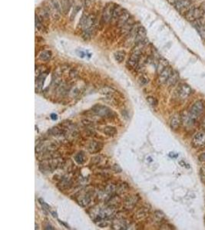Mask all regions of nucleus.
Instances as JSON below:
<instances>
[{
  "mask_svg": "<svg viewBox=\"0 0 205 230\" xmlns=\"http://www.w3.org/2000/svg\"><path fill=\"white\" fill-rule=\"evenodd\" d=\"M135 25V24H134V20L132 19H130L122 27L120 28V29H121L120 33H121V35H128V33L131 31Z\"/></svg>",
  "mask_w": 205,
  "mask_h": 230,
  "instance_id": "13",
  "label": "nucleus"
},
{
  "mask_svg": "<svg viewBox=\"0 0 205 230\" xmlns=\"http://www.w3.org/2000/svg\"><path fill=\"white\" fill-rule=\"evenodd\" d=\"M51 118H52V120H56V119H57V115L52 113V114L51 115Z\"/></svg>",
  "mask_w": 205,
  "mask_h": 230,
  "instance_id": "49",
  "label": "nucleus"
},
{
  "mask_svg": "<svg viewBox=\"0 0 205 230\" xmlns=\"http://www.w3.org/2000/svg\"><path fill=\"white\" fill-rule=\"evenodd\" d=\"M124 9H123L120 5H115L114 8V11H113V14H112V23H117L119 17L121 16L122 12H124Z\"/></svg>",
  "mask_w": 205,
  "mask_h": 230,
  "instance_id": "18",
  "label": "nucleus"
},
{
  "mask_svg": "<svg viewBox=\"0 0 205 230\" xmlns=\"http://www.w3.org/2000/svg\"><path fill=\"white\" fill-rule=\"evenodd\" d=\"M147 101H148V104L152 107H156L158 105V100L152 96L148 97V98H147Z\"/></svg>",
  "mask_w": 205,
  "mask_h": 230,
  "instance_id": "36",
  "label": "nucleus"
},
{
  "mask_svg": "<svg viewBox=\"0 0 205 230\" xmlns=\"http://www.w3.org/2000/svg\"><path fill=\"white\" fill-rule=\"evenodd\" d=\"M116 92H117V91L111 86H105L100 89L101 94L105 95V96H112L114 94H115Z\"/></svg>",
  "mask_w": 205,
  "mask_h": 230,
  "instance_id": "20",
  "label": "nucleus"
},
{
  "mask_svg": "<svg viewBox=\"0 0 205 230\" xmlns=\"http://www.w3.org/2000/svg\"><path fill=\"white\" fill-rule=\"evenodd\" d=\"M198 160H200V162H205V153H203L199 155Z\"/></svg>",
  "mask_w": 205,
  "mask_h": 230,
  "instance_id": "47",
  "label": "nucleus"
},
{
  "mask_svg": "<svg viewBox=\"0 0 205 230\" xmlns=\"http://www.w3.org/2000/svg\"><path fill=\"white\" fill-rule=\"evenodd\" d=\"M112 169H113V170H114L115 172H116V173H121V172L122 171L121 167H120L118 164H115L114 166H113V167H112Z\"/></svg>",
  "mask_w": 205,
  "mask_h": 230,
  "instance_id": "44",
  "label": "nucleus"
},
{
  "mask_svg": "<svg viewBox=\"0 0 205 230\" xmlns=\"http://www.w3.org/2000/svg\"><path fill=\"white\" fill-rule=\"evenodd\" d=\"M51 133L52 134V135L55 136V137H59V136H62L63 134V131L61 130V129L58 128V127H54L51 130Z\"/></svg>",
  "mask_w": 205,
  "mask_h": 230,
  "instance_id": "37",
  "label": "nucleus"
},
{
  "mask_svg": "<svg viewBox=\"0 0 205 230\" xmlns=\"http://www.w3.org/2000/svg\"><path fill=\"white\" fill-rule=\"evenodd\" d=\"M102 147H103V144H102V143L96 141H91L88 146V150L91 153H98V152H99L102 149Z\"/></svg>",
  "mask_w": 205,
  "mask_h": 230,
  "instance_id": "12",
  "label": "nucleus"
},
{
  "mask_svg": "<svg viewBox=\"0 0 205 230\" xmlns=\"http://www.w3.org/2000/svg\"><path fill=\"white\" fill-rule=\"evenodd\" d=\"M174 7L181 13H186L192 8V2L191 0H180L174 5Z\"/></svg>",
  "mask_w": 205,
  "mask_h": 230,
  "instance_id": "7",
  "label": "nucleus"
},
{
  "mask_svg": "<svg viewBox=\"0 0 205 230\" xmlns=\"http://www.w3.org/2000/svg\"><path fill=\"white\" fill-rule=\"evenodd\" d=\"M60 184L62 186V189H66V188H68L71 185V180H68L67 178H65L62 180Z\"/></svg>",
  "mask_w": 205,
  "mask_h": 230,
  "instance_id": "40",
  "label": "nucleus"
},
{
  "mask_svg": "<svg viewBox=\"0 0 205 230\" xmlns=\"http://www.w3.org/2000/svg\"><path fill=\"white\" fill-rule=\"evenodd\" d=\"M115 6L112 4H108L105 7V9L103 10V13H102V19H103L105 23H108L112 21V14H113Z\"/></svg>",
  "mask_w": 205,
  "mask_h": 230,
  "instance_id": "9",
  "label": "nucleus"
},
{
  "mask_svg": "<svg viewBox=\"0 0 205 230\" xmlns=\"http://www.w3.org/2000/svg\"><path fill=\"white\" fill-rule=\"evenodd\" d=\"M93 111L102 117H111L112 114H114L110 108L104 105H95L93 107Z\"/></svg>",
  "mask_w": 205,
  "mask_h": 230,
  "instance_id": "5",
  "label": "nucleus"
},
{
  "mask_svg": "<svg viewBox=\"0 0 205 230\" xmlns=\"http://www.w3.org/2000/svg\"><path fill=\"white\" fill-rule=\"evenodd\" d=\"M103 133L105 135L109 136V137H113L117 134V130L115 127H112V126H106L103 128Z\"/></svg>",
  "mask_w": 205,
  "mask_h": 230,
  "instance_id": "22",
  "label": "nucleus"
},
{
  "mask_svg": "<svg viewBox=\"0 0 205 230\" xmlns=\"http://www.w3.org/2000/svg\"><path fill=\"white\" fill-rule=\"evenodd\" d=\"M138 81V83H139L141 85H145V84H148V81H149V79H148V77H147L146 76L141 75V76H140Z\"/></svg>",
  "mask_w": 205,
  "mask_h": 230,
  "instance_id": "39",
  "label": "nucleus"
},
{
  "mask_svg": "<svg viewBox=\"0 0 205 230\" xmlns=\"http://www.w3.org/2000/svg\"><path fill=\"white\" fill-rule=\"evenodd\" d=\"M181 123V115L175 114L172 117L171 119V122H170V126L172 130H177L178 127H180Z\"/></svg>",
  "mask_w": 205,
  "mask_h": 230,
  "instance_id": "19",
  "label": "nucleus"
},
{
  "mask_svg": "<svg viewBox=\"0 0 205 230\" xmlns=\"http://www.w3.org/2000/svg\"><path fill=\"white\" fill-rule=\"evenodd\" d=\"M141 52L132 51V53H131V56L129 57V59H128V62H127V64H126L128 68L135 69L138 68L140 58H141Z\"/></svg>",
  "mask_w": 205,
  "mask_h": 230,
  "instance_id": "6",
  "label": "nucleus"
},
{
  "mask_svg": "<svg viewBox=\"0 0 205 230\" xmlns=\"http://www.w3.org/2000/svg\"><path fill=\"white\" fill-rule=\"evenodd\" d=\"M37 16H38L40 20L45 24V23H47V22L49 20V16H50V14H49V12H48L47 7H45V8H41V9H38Z\"/></svg>",
  "mask_w": 205,
  "mask_h": 230,
  "instance_id": "14",
  "label": "nucleus"
},
{
  "mask_svg": "<svg viewBox=\"0 0 205 230\" xmlns=\"http://www.w3.org/2000/svg\"><path fill=\"white\" fill-rule=\"evenodd\" d=\"M202 127H204V128H205V117H204V118H203V121H202Z\"/></svg>",
  "mask_w": 205,
  "mask_h": 230,
  "instance_id": "50",
  "label": "nucleus"
},
{
  "mask_svg": "<svg viewBox=\"0 0 205 230\" xmlns=\"http://www.w3.org/2000/svg\"><path fill=\"white\" fill-rule=\"evenodd\" d=\"M69 75H70V77H72V78H75V77L78 76L77 71L72 70L70 72H69Z\"/></svg>",
  "mask_w": 205,
  "mask_h": 230,
  "instance_id": "45",
  "label": "nucleus"
},
{
  "mask_svg": "<svg viewBox=\"0 0 205 230\" xmlns=\"http://www.w3.org/2000/svg\"><path fill=\"white\" fill-rule=\"evenodd\" d=\"M81 122H82V124H84V126H86V127H89V126H91L93 124V122L91 121V120H88V119H83V120H81Z\"/></svg>",
  "mask_w": 205,
  "mask_h": 230,
  "instance_id": "43",
  "label": "nucleus"
},
{
  "mask_svg": "<svg viewBox=\"0 0 205 230\" xmlns=\"http://www.w3.org/2000/svg\"><path fill=\"white\" fill-rule=\"evenodd\" d=\"M178 79H179V76H178V74L175 71H173V73L171 74V75L170 76L169 79L167 80V84L168 85H174V84H176V82L178 81Z\"/></svg>",
  "mask_w": 205,
  "mask_h": 230,
  "instance_id": "27",
  "label": "nucleus"
},
{
  "mask_svg": "<svg viewBox=\"0 0 205 230\" xmlns=\"http://www.w3.org/2000/svg\"><path fill=\"white\" fill-rule=\"evenodd\" d=\"M60 164V160L59 159H47L39 164L40 170L42 172H51L55 169Z\"/></svg>",
  "mask_w": 205,
  "mask_h": 230,
  "instance_id": "4",
  "label": "nucleus"
},
{
  "mask_svg": "<svg viewBox=\"0 0 205 230\" xmlns=\"http://www.w3.org/2000/svg\"><path fill=\"white\" fill-rule=\"evenodd\" d=\"M148 216V208H141L136 213L137 219H143Z\"/></svg>",
  "mask_w": 205,
  "mask_h": 230,
  "instance_id": "23",
  "label": "nucleus"
},
{
  "mask_svg": "<svg viewBox=\"0 0 205 230\" xmlns=\"http://www.w3.org/2000/svg\"><path fill=\"white\" fill-rule=\"evenodd\" d=\"M102 160V158L101 156H96L95 157L91 158V163H95V164H98L99 163H101Z\"/></svg>",
  "mask_w": 205,
  "mask_h": 230,
  "instance_id": "41",
  "label": "nucleus"
},
{
  "mask_svg": "<svg viewBox=\"0 0 205 230\" xmlns=\"http://www.w3.org/2000/svg\"><path fill=\"white\" fill-rule=\"evenodd\" d=\"M138 197L137 196H131L124 201V206L128 210H131L138 203Z\"/></svg>",
  "mask_w": 205,
  "mask_h": 230,
  "instance_id": "17",
  "label": "nucleus"
},
{
  "mask_svg": "<svg viewBox=\"0 0 205 230\" xmlns=\"http://www.w3.org/2000/svg\"><path fill=\"white\" fill-rule=\"evenodd\" d=\"M173 73V70L171 67L167 66L166 68L162 71L159 74L158 76V82L160 84H165L167 83V80L169 79L170 76Z\"/></svg>",
  "mask_w": 205,
  "mask_h": 230,
  "instance_id": "10",
  "label": "nucleus"
},
{
  "mask_svg": "<svg viewBox=\"0 0 205 230\" xmlns=\"http://www.w3.org/2000/svg\"><path fill=\"white\" fill-rule=\"evenodd\" d=\"M155 216L158 220H159V221H161L162 219H164V217H165V216H164V213H163V212L160 211V210H157V211L155 212Z\"/></svg>",
  "mask_w": 205,
  "mask_h": 230,
  "instance_id": "38",
  "label": "nucleus"
},
{
  "mask_svg": "<svg viewBox=\"0 0 205 230\" xmlns=\"http://www.w3.org/2000/svg\"><path fill=\"white\" fill-rule=\"evenodd\" d=\"M125 58V52L124 51H118L115 53V59L118 63H121Z\"/></svg>",
  "mask_w": 205,
  "mask_h": 230,
  "instance_id": "29",
  "label": "nucleus"
},
{
  "mask_svg": "<svg viewBox=\"0 0 205 230\" xmlns=\"http://www.w3.org/2000/svg\"><path fill=\"white\" fill-rule=\"evenodd\" d=\"M204 12L200 8H197V7H192L191 9L185 13V18L188 21L194 23L196 21L202 19Z\"/></svg>",
  "mask_w": 205,
  "mask_h": 230,
  "instance_id": "3",
  "label": "nucleus"
},
{
  "mask_svg": "<svg viewBox=\"0 0 205 230\" xmlns=\"http://www.w3.org/2000/svg\"><path fill=\"white\" fill-rule=\"evenodd\" d=\"M52 58V52L48 50H44L40 53L39 59L40 60L43 61V62H48Z\"/></svg>",
  "mask_w": 205,
  "mask_h": 230,
  "instance_id": "25",
  "label": "nucleus"
},
{
  "mask_svg": "<svg viewBox=\"0 0 205 230\" xmlns=\"http://www.w3.org/2000/svg\"><path fill=\"white\" fill-rule=\"evenodd\" d=\"M47 9H48L52 19H54L55 20H58L60 18L62 8H61V5L58 0H49Z\"/></svg>",
  "mask_w": 205,
  "mask_h": 230,
  "instance_id": "1",
  "label": "nucleus"
},
{
  "mask_svg": "<svg viewBox=\"0 0 205 230\" xmlns=\"http://www.w3.org/2000/svg\"><path fill=\"white\" fill-rule=\"evenodd\" d=\"M197 28L200 37L205 39V23H199L198 25H197Z\"/></svg>",
  "mask_w": 205,
  "mask_h": 230,
  "instance_id": "33",
  "label": "nucleus"
},
{
  "mask_svg": "<svg viewBox=\"0 0 205 230\" xmlns=\"http://www.w3.org/2000/svg\"><path fill=\"white\" fill-rule=\"evenodd\" d=\"M146 35H147L146 30H145V28L142 27V26H139L138 32H137V35H136V38H135V44L145 41V40L147 39Z\"/></svg>",
  "mask_w": 205,
  "mask_h": 230,
  "instance_id": "15",
  "label": "nucleus"
},
{
  "mask_svg": "<svg viewBox=\"0 0 205 230\" xmlns=\"http://www.w3.org/2000/svg\"><path fill=\"white\" fill-rule=\"evenodd\" d=\"M81 8V5H80L79 3L76 4V5H75L74 9H73L72 10V15H71V19H73L75 17V16L78 14V12H79Z\"/></svg>",
  "mask_w": 205,
  "mask_h": 230,
  "instance_id": "35",
  "label": "nucleus"
},
{
  "mask_svg": "<svg viewBox=\"0 0 205 230\" xmlns=\"http://www.w3.org/2000/svg\"><path fill=\"white\" fill-rule=\"evenodd\" d=\"M78 203L81 206H85L90 203V201H91V198H90L89 196L88 195H84V196H79L78 198Z\"/></svg>",
  "mask_w": 205,
  "mask_h": 230,
  "instance_id": "28",
  "label": "nucleus"
},
{
  "mask_svg": "<svg viewBox=\"0 0 205 230\" xmlns=\"http://www.w3.org/2000/svg\"><path fill=\"white\" fill-rule=\"evenodd\" d=\"M168 66V62L164 59H161L158 62V72L160 74L162 71Z\"/></svg>",
  "mask_w": 205,
  "mask_h": 230,
  "instance_id": "26",
  "label": "nucleus"
},
{
  "mask_svg": "<svg viewBox=\"0 0 205 230\" xmlns=\"http://www.w3.org/2000/svg\"><path fill=\"white\" fill-rule=\"evenodd\" d=\"M167 1H168V2L170 4H171V5H174L176 3H177V2H179L180 0H167Z\"/></svg>",
  "mask_w": 205,
  "mask_h": 230,
  "instance_id": "48",
  "label": "nucleus"
},
{
  "mask_svg": "<svg viewBox=\"0 0 205 230\" xmlns=\"http://www.w3.org/2000/svg\"><path fill=\"white\" fill-rule=\"evenodd\" d=\"M128 190V186L126 183H121L117 187V191L118 193H124Z\"/></svg>",
  "mask_w": 205,
  "mask_h": 230,
  "instance_id": "34",
  "label": "nucleus"
},
{
  "mask_svg": "<svg viewBox=\"0 0 205 230\" xmlns=\"http://www.w3.org/2000/svg\"><path fill=\"white\" fill-rule=\"evenodd\" d=\"M203 104L201 101H197L195 102L193 105L191 106V107L190 108L189 113L192 122L194 124L196 122L197 117L203 113Z\"/></svg>",
  "mask_w": 205,
  "mask_h": 230,
  "instance_id": "2",
  "label": "nucleus"
},
{
  "mask_svg": "<svg viewBox=\"0 0 205 230\" xmlns=\"http://www.w3.org/2000/svg\"><path fill=\"white\" fill-rule=\"evenodd\" d=\"M44 68L45 67H43V66H38V67H36V68H35V74H36V76L40 75V74L44 72V71H45Z\"/></svg>",
  "mask_w": 205,
  "mask_h": 230,
  "instance_id": "42",
  "label": "nucleus"
},
{
  "mask_svg": "<svg viewBox=\"0 0 205 230\" xmlns=\"http://www.w3.org/2000/svg\"><path fill=\"white\" fill-rule=\"evenodd\" d=\"M130 19H131V16H130V14L128 13V11L124 10V12H122L121 16L119 17L117 23H116V24H117V26L118 28L122 27V26H124V25L125 24V23H127Z\"/></svg>",
  "mask_w": 205,
  "mask_h": 230,
  "instance_id": "16",
  "label": "nucleus"
},
{
  "mask_svg": "<svg viewBox=\"0 0 205 230\" xmlns=\"http://www.w3.org/2000/svg\"><path fill=\"white\" fill-rule=\"evenodd\" d=\"M46 76H47L46 72H43L42 74H41L40 75L38 76V77L36 78V89L38 90L41 89L42 86H43L44 81H45Z\"/></svg>",
  "mask_w": 205,
  "mask_h": 230,
  "instance_id": "24",
  "label": "nucleus"
},
{
  "mask_svg": "<svg viewBox=\"0 0 205 230\" xmlns=\"http://www.w3.org/2000/svg\"><path fill=\"white\" fill-rule=\"evenodd\" d=\"M193 144L196 147H201L205 144V132L200 131L194 135L193 138Z\"/></svg>",
  "mask_w": 205,
  "mask_h": 230,
  "instance_id": "11",
  "label": "nucleus"
},
{
  "mask_svg": "<svg viewBox=\"0 0 205 230\" xmlns=\"http://www.w3.org/2000/svg\"><path fill=\"white\" fill-rule=\"evenodd\" d=\"M91 4V0H84V6L85 7V8H89Z\"/></svg>",
  "mask_w": 205,
  "mask_h": 230,
  "instance_id": "46",
  "label": "nucleus"
},
{
  "mask_svg": "<svg viewBox=\"0 0 205 230\" xmlns=\"http://www.w3.org/2000/svg\"><path fill=\"white\" fill-rule=\"evenodd\" d=\"M178 96L180 99H187L192 93V89L189 85L186 84H182L178 88Z\"/></svg>",
  "mask_w": 205,
  "mask_h": 230,
  "instance_id": "8",
  "label": "nucleus"
},
{
  "mask_svg": "<svg viewBox=\"0 0 205 230\" xmlns=\"http://www.w3.org/2000/svg\"><path fill=\"white\" fill-rule=\"evenodd\" d=\"M60 5L62 12L66 15L70 10V8L72 6V0H61Z\"/></svg>",
  "mask_w": 205,
  "mask_h": 230,
  "instance_id": "21",
  "label": "nucleus"
},
{
  "mask_svg": "<svg viewBox=\"0 0 205 230\" xmlns=\"http://www.w3.org/2000/svg\"><path fill=\"white\" fill-rule=\"evenodd\" d=\"M35 28L39 32H43L45 30V25L40 20L38 16H37V14L35 15Z\"/></svg>",
  "mask_w": 205,
  "mask_h": 230,
  "instance_id": "30",
  "label": "nucleus"
},
{
  "mask_svg": "<svg viewBox=\"0 0 205 230\" xmlns=\"http://www.w3.org/2000/svg\"><path fill=\"white\" fill-rule=\"evenodd\" d=\"M75 160L78 164H82L85 161V156L82 152H79L75 156Z\"/></svg>",
  "mask_w": 205,
  "mask_h": 230,
  "instance_id": "31",
  "label": "nucleus"
},
{
  "mask_svg": "<svg viewBox=\"0 0 205 230\" xmlns=\"http://www.w3.org/2000/svg\"><path fill=\"white\" fill-rule=\"evenodd\" d=\"M105 191L109 195H113L117 191V187L114 184H109L108 186H106Z\"/></svg>",
  "mask_w": 205,
  "mask_h": 230,
  "instance_id": "32",
  "label": "nucleus"
}]
</instances>
